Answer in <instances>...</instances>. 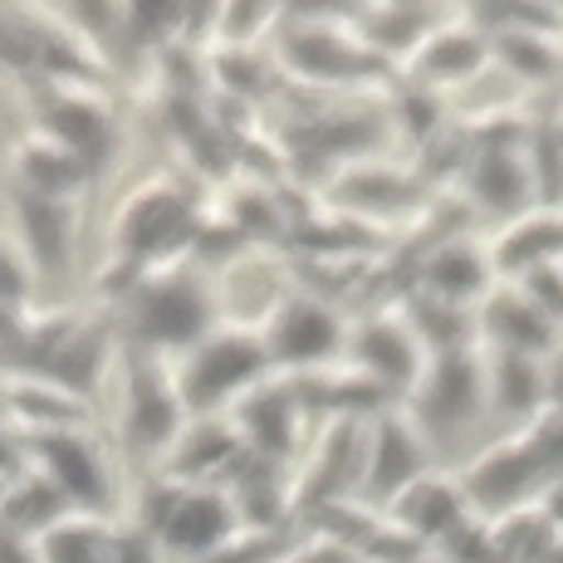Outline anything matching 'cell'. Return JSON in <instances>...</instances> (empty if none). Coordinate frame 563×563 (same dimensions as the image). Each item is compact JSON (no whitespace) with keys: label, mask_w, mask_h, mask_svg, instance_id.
<instances>
[{"label":"cell","mask_w":563,"mask_h":563,"mask_svg":"<svg viewBox=\"0 0 563 563\" xmlns=\"http://www.w3.org/2000/svg\"><path fill=\"white\" fill-rule=\"evenodd\" d=\"M481 59H485V45L475 30H441V35H431L427 45H421L417 64L427 79H465Z\"/></svg>","instance_id":"1"}]
</instances>
